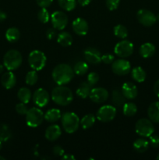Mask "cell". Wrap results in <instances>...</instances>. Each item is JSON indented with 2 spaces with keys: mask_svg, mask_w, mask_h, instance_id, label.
<instances>
[{
  "mask_svg": "<svg viewBox=\"0 0 159 160\" xmlns=\"http://www.w3.org/2000/svg\"><path fill=\"white\" fill-rule=\"evenodd\" d=\"M51 76L58 85H65L72 81L74 71L69 64L61 63L53 69Z\"/></svg>",
  "mask_w": 159,
  "mask_h": 160,
  "instance_id": "1",
  "label": "cell"
},
{
  "mask_svg": "<svg viewBox=\"0 0 159 160\" xmlns=\"http://www.w3.org/2000/svg\"><path fill=\"white\" fill-rule=\"evenodd\" d=\"M51 99L59 106H66L73 102V94L69 88L63 85H59L52 89Z\"/></svg>",
  "mask_w": 159,
  "mask_h": 160,
  "instance_id": "2",
  "label": "cell"
},
{
  "mask_svg": "<svg viewBox=\"0 0 159 160\" xmlns=\"http://www.w3.org/2000/svg\"><path fill=\"white\" fill-rule=\"evenodd\" d=\"M23 57L21 53L16 49L9 50L3 57V65L8 70H15L21 66Z\"/></svg>",
  "mask_w": 159,
  "mask_h": 160,
  "instance_id": "3",
  "label": "cell"
},
{
  "mask_svg": "<svg viewBox=\"0 0 159 160\" xmlns=\"http://www.w3.org/2000/svg\"><path fill=\"white\" fill-rule=\"evenodd\" d=\"M61 121H62V126L64 131L68 134H73L76 132L79 128L80 120L76 113L67 112L61 117Z\"/></svg>",
  "mask_w": 159,
  "mask_h": 160,
  "instance_id": "4",
  "label": "cell"
},
{
  "mask_svg": "<svg viewBox=\"0 0 159 160\" xmlns=\"http://www.w3.org/2000/svg\"><path fill=\"white\" fill-rule=\"evenodd\" d=\"M47 62L46 56L40 50H34L28 56V63L32 70L40 71L45 67Z\"/></svg>",
  "mask_w": 159,
  "mask_h": 160,
  "instance_id": "5",
  "label": "cell"
},
{
  "mask_svg": "<svg viewBox=\"0 0 159 160\" xmlns=\"http://www.w3.org/2000/svg\"><path fill=\"white\" fill-rule=\"evenodd\" d=\"M26 123L30 128H37L43 123L45 114L39 108L32 107L28 109L26 115Z\"/></svg>",
  "mask_w": 159,
  "mask_h": 160,
  "instance_id": "6",
  "label": "cell"
},
{
  "mask_svg": "<svg viewBox=\"0 0 159 160\" xmlns=\"http://www.w3.org/2000/svg\"><path fill=\"white\" fill-rule=\"evenodd\" d=\"M135 131L138 135L143 138H149L154 132V127L152 121L147 118L137 120L135 125Z\"/></svg>",
  "mask_w": 159,
  "mask_h": 160,
  "instance_id": "7",
  "label": "cell"
},
{
  "mask_svg": "<svg viewBox=\"0 0 159 160\" xmlns=\"http://www.w3.org/2000/svg\"><path fill=\"white\" fill-rule=\"evenodd\" d=\"M116 108L111 105L103 106L97 112V119L102 123H108L114 120L116 116Z\"/></svg>",
  "mask_w": 159,
  "mask_h": 160,
  "instance_id": "8",
  "label": "cell"
},
{
  "mask_svg": "<svg viewBox=\"0 0 159 160\" xmlns=\"http://www.w3.org/2000/svg\"><path fill=\"white\" fill-rule=\"evenodd\" d=\"M133 44L128 40L118 42L114 48V52L121 58H127L133 52Z\"/></svg>",
  "mask_w": 159,
  "mask_h": 160,
  "instance_id": "9",
  "label": "cell"
},
{
  "mask_svg": "<svg viewBox=\"0 0 159 160\" xmlns=\"http://www.w3.org/2000/svg\"><path fill=\"white\" fill-rule=\"evenodd\" d=\"M137 20L140 24L145 27H151L157 21V17L151 11L148 9H141L137 13Z\"/></svg>",
  "mask_w": 159,
  "mask_h": 160,
  "instance_id": "10",
  "label": "cell"
},
{
  "mask_svg": "<svg viewBox=\"0 0 159 160\" xmlns=\"http://www.w3.org/2000/svg\"><path fill=\"white\" fill-rule=\"evenodd\" d=\"M131 64L128 60L119 59L114 60L112 63V70L115 74L118 76H125L130 72Z\"/></svg>",
  "mask_w": 159,
  "mask_h": 160,
  "instance_id": "11",
  "label": "cell"
},
{
  "mask_svg": "<svg viewBox=\"0 0 159 160\" xmlns=\"http://www.w3.org/2000/svg\"><path fill=\"white\" fill-rule=\"evenodd\" d=\"M51 21L55 29L62 31L68 24V17L62 11H55L51 14Z\"/></svg>",
  "mask_w": 159,
  "mask_h": 160,
  "instance_id": "12",
  "label": "cell"
},
{
  "mask_svg": "<svg viewBox=\"0 0 159 160\" xmlns=\"http://www.w3.org/2000/svg\"><path fill=\"white\" fill-rule=\"evenodd\" d=\"M33 101L34 103L38 107H45L48 104L50 100V95L48 92L44 88H38L33 94Z\"/></svg>",
  "mask_w": 159,
  "mask_h": 160,
  "instance_id": "13",
  "label": "cell"
},
{
  "mask_svg": "<svg viewBox=\"0 0 159 160\" xmlns=\"http://www.w3.org/2000/svg\"><path fill=\"white\" fill-rule=\"evenodd\" d=\"M109 93L107 89L104 88H94L91 89L89 98L95 103L104 102L108 98Z\"/></svg>",
  "mask_w": 159,
  "mask_h": 160,
  "instance_id": "14",
  "label": "cell"
},
{
  "mask_svg": "<svg viewBox=\"0 0 159 160\" xmlns=\"http://www.w3.org/2000/svg\"><path fill=\"white\" fill-rule=\"evenodd\" d=\"M73 30L76 34L79 36H84L88 33L89 25L87 20L82 17L76 18L72 23Z\"/></svg>",
  "mask_w": 159,
  "mask_h": 160,
  "instance_id": "15",
  "label": "cell"
},
{
  "mask_svg": "<svg viewBox=\"0 0 159 160\" xmlns=\"http://www.w3.org/2000/svg\"><path fill=\"white\" fill-rule=\"evenodd\" d=\"M84 56L87 62L91 64H98L101 62V53L95 48H86L84 51Z\"/></svg>",
  "mask_w": 159,
  "mask_h": 160,
  "instance_id": "16",
  "label": "cell"
},
{
  "mask_svg": "<svg viewBox=\"0 0 159 160\" xmlns=\"http://www.w3.org/2000/svg\"><path fill=\"white\" fill-rule=\"evenodd\" d=\"M122 93L126 99H134L137 98L138 90L137 87L132 82H126L122 87Z\"/></svg>",
  "mask_w": 159,
  "mask_h": 160,
  "instance_id": "17",
  "label": "cell"
},
{
  "mask_svg": "<svg viewBox=\"0 0 159 160\" xmlns=\"http://www.w3.org/2000/svg\"><path fill=\"white\" fill-rule=\"evenodd\" d=\"M2 85L6 89H11L14 88L17 84V78L16 75L12 71L6 72L2 74L1 78Z\"/></svg>",
  "mask_w": 159,
  "mask_h": 160,
  "instance_id": "18",
  "label": "cell"
},
{
  "mask_svg": "<svg viewBox=\"0 0 159 160\" xmlns=\"http://www.w3.org/2000/svg\"><path fill=\"white\" fill-rule=\"evenodd\" d=\"M62 134V131L59 125L52 124L50 125L45 131V138L49 142H54L57 140Z\"/></svg>",
  "mask_w": 159,
  "mask_h": 160,
  "instance_id": "19",
  "label": "cell"
},
{
  "mask_svg": "<svg viewBox=\"0 0 159 160\" xmlns=\"http://www.w3.org/2000/svg\"><path fill=\"white\" fill-rule=\"evenodd\" d=\"M147 115L151 121L159 123V102H154L150 105L147 109Z\"/></svg>",
  "mask_w": 159,
  "mask_h": 160,
  "instance_id": "20",
  "label": "cell"
},
{
  "mask_svg": "<svg viewBox=\"0 0 159 160\" xmlns=\"http://www.w3.org/2000/svg\"><path fill=\"white\" fill-rule=\"evenodd\" d=\"M139 52L143 58H150L155 53V46L152 43L146 42L140 46Z\"/></svg>",
  "mask_w": 159,
  "mask_h": 160,
  "instance_id": "21",
  "label": "cell"
},
{
  "mask_svg": "<svg viewBox=\"0 0 159 160\" xmlns=\"http://www.w3.org/2000/svg\"><path fill=\"white\" fill-rule=\"evenodd\" d=\"M57 42L61 46L69 47L73 44V38L71 34L66 31H62L57 35Z\"/></svg>",
  "mask_w": 159,
  "mask_h": 160,
  "instance_id": "22",
  "label": "cell"
},
{
  "mask_svg": "<svg viewBox=\"0 0 159 160\" xmlns=\"http://www.w3.org/2000/svg\"><path fill=\"white\" fill-rule=\"evenodd\" d=\"M92 86L89 84L87 81H84V82L81 83L79 85V87L76 89V95L80 97V98H87L90 95V92H91Z\"/></svg>",
  "mask_w": 159,
  "mask_h": 160,
  "instance_id": "23",
  "label": "cell"
},
{
  "mask_svg": "<svg viewBox=\"0 0 159 160\" xmlns=\"http://www.w3.org/2000/svg\"><path fill=\"white\" fill-rule=\"evenodd\" d=\"M61 111L59 109H50L45 112V120L49 123H55L57 122L59 119H61Z\"/></svg>",
  "mask_w": 159,
  "mask_h": 160,
  "instance_id": "24",
  "label": "cell"
},
{
  "mask_svg": "<svg viewBox=\"0 0 159 160\" xmlns=\"http://www.w3.org/2000/svg\"><path fill=\"white\" fill-rule=\"evenodd\" d=\"M131 76L132 78L138 83H142L146 79V72L142 67H136L131 71Z\"/></svg>",
  "mask_w": 159,
  "mask_h": 160,
  "instance_id": "25",
  "label": "cell"
},
{
  "mask_svg": "<svg viewBox=\"0 0 159 160\" xmlns=\"http://www.w3.org/2000/svg\"><path fill=\"white\" fill-rule=\"evenodd\" d=\"M149 142L147 141L146 139L143 138H138L133 142V148L135 151H137L139 153L145 152L149 148Z\"/></svg>",
  "mask_w": 159,
  "mask_h": 160,
  "instance_id": "26",
  "label": "cell"
},
{
  "mask_svg": "<svg viewBox=\"0 0 159 160\" xmlns=\"http://www.w3.org/2000/svg\"><path fill=\"white\" fill-rule=\"evenodd\" d=\"M20 38V32L18 28H9L6 31V40L11 43L17 42Z\"/></svg>",
  "mask_w": 159,
  "mask_h": 160,
  "instance_id": "27",
  "label": "cell"
},
{
  "mask_svg": "<svg viewBox=\"0 0 159 160\" xmlns=\"http://www.w3.org/2000/svg\"><path fill=\"white\" fill-rule=\"evenodd\" d=\"M17 97H18L19 100L21 102L27 104L31 101V98H32V95H31V92L29 88L23 87L21 88H20V90L18 91Z\"/></svg>",
  "mask_w": 159,
  "mask_h": 160,
  "instance_id": "28",
  "label": "cell"
},
{
  "mask_svg": "<svg viewBox=\"0 0 159 160\" xmlns=\"http://www.w3.org/2000/svg\"><path fill=\"white\" fill-rule=\"evenodd\" d=\"M112 103L117 107L123 106L126 102V98L123 94L118 90H115L112 93Z\"/></svg>",
  "mask_w": 159,
  "mask_h": 160,
  "instance_id": "29",
  "label": "cell"
},
{
  "mask_svg": "<svg viewBox=\"0 0 159 160\" xmlns=\"http://www.w3.org/2000/svg\"><path fill=\"white\" fill-rule=\"evenodd\" d=\"M95 120H96V119H95L94 115L89 113L83 117V118L80 121V124L81 125L83 129L87 130L91 128L94 124Z\"/></svg>",
  "mask_w": 159,
  "mask_h": 160,
  "instance_id": "30",
  "label": "cell"
},
{
  "mask_svg": "<svg viewBox=\"0 0 159 160\" xmlns=\"http://www.w3.org/2000/svg\"><path fill=\"white\" fill-rule=\"evenodd\" d=\"M137 112V106L133 102H125L123 106V112L126 117H133Z\"/></svg>",
  "mask_w": 159,
  "mask_h": 160,
  "instance_id": "31",
  "label": "cell"
},
{
  "mask_svg": "<svg viewBox=\"0 0 159 160\" xmlns=\"http://www.w3.org/2000/svg\"><path fill=\"white\" fill-rule=\"evenodd\" d=\"M88 64L84 61H80L77 62L73 67V71L76 74L80 75V76H83V75L86 74L88 71Z\"/></svg>",
  "mask_w": 159,
  "mask_h": 160,
  "instance_id": "32",
  "label": "cell"
},
{
  "mask_svg": "<svg viewBox=\"0 0 159 160\" xmlns=\"http://www.w3.org/2000/svg\"><path fill=\"white\" fill-rule=\"evenodd\" d=\"M76 0H58L59 6L67 12L73 10L76 6Z\"/></svg>",
  "mask_w": 159,
  "mask_h": 160,
  "instance_id": "33",
  "label": "cell"
},
{
  "mask_svg": "<svg viewBox=\"0 0 159 160\" xmlns=\"http://www.w3.org/2000/svg\"><path fill=\"white\" fill-rule=\"evenodd\" d=\"M113 33L115 36H116L118 38L124 39L128 36L127 28L123 24H118L114 27Z\"/></svg>",
  "mask_w": 159,
  "mask_h": 160,
  "instance_id": "34",
  "label": "cell"
},
{
  "mask_svg": "<svg viewBox=\"0 0 159 160\" xmlns=\"http://www.w3.org/2000/svg\"><path fill=\"white\" fill-rule=\"evenodd\" d=\"M37 80H38V75H37V71L34 70L28 72L25 77L26 84L30 86L34 85L37 82Z\"/></svg>",
  "mask_w": 159,
  "mask_h": 160,
  "instance_id": "35",
  "label": "cell"
},
{
  "mask_svg": "<svg viewBox=\"0 0 159 160\" xmlns=\"http://www.w3.org/2000/svg\"><path fill=\"white\" fill-rule=\"evenodd\" d=\"M51 16H50L49 12L47 10L46 8H41L40 10L37 12V19L39 21L43 23H46L49 21Z\"/></svg>",
  "mask_w": 159,
  "mask_h": 160,
  "instance_id": "36",
  "label": "cell"
},
{
  "mask_svg": "<svg viewBox=\"0 0 159 160\" xmlns=\"http://www.w3.org/2000/svg\"><path fill=\"white\" fill-rule=\"evenodd\" d=\"M98 81H99V75L95 72H91L87 75V82L91 86L98 84Z\"/></svg>",
  "mask_w": 159,
  "mask_h": 160,
  "instance_id": "37",
  "label": "cell"
},
{
  "mask_svg": "<svg viewBox=\"0 0 159 160\" xmlns=\"http://www.w3.org/2000/svg\"><path fill=\"white\" fill-rule=\"evenodd\" d=\"M121 0H106L105 4L108 9L111 11L115 10L119 6Z\"/></svg>",
  "mask_w": 159,
  "mask_h": 160,
  "instance_id": "38",
  "label": "cell"
},
{
  "mask_svg": "<svg viewBox=\"0 0 159 160\" xmlns=\"http://www.w3.org/2000/svg\"><path fill=\"white\" fill-rule=\"evenodd\" d=\"M15 109L17 113L20 114V115H26L28 111L26 105L25 103L21 102L20 103H18V104H17Z\"/></svg>",
  "mask_w": 159,
  "mask_h": 160,
  "instance_id": "39",
  "label": "cell"
},
{
  "mask_svg": "<svg viewBox=\"0 0 159 160\" xmlns=\"http://www.w3.org/2000/svg\"><path fill=\"white\" fill-rule=\"evenodd\" d=\"M149 144L151 145V147L154 148H157L159 147V136L157 134H152L150 136Z\"/></svg>",
  "mask_w": 159,
  "mask_h": 160,
  "instance_id": "40",
  "label": "cell"
},
{
  "mask_svg": "<svg viewBox=\"0 0 159 160\" xmlns=\"http://www.w3.org/2000/svg\"><path fill=\"white\" fill-rule=\"evenodd\" d=\"M115 60V57L112 54L106 53L104 55H101V62L105 64H112Z\"/></svg>",
  "mask_w": 159,
  "mask_h": 160,
  "instance_id": "41",
  "label": "cell"
},
{
  "mask_svg": "<svg viewBox=\"0 0 159 160\" xmlns=\"http://www.w3.org/2000/svg\"><path fill=\"white\" fill-rule=\"evenodd\" d=\"M52 152L55 156H59V157H62L65 154V151L60 145H55V146L53 147Z\"/></svg>",
  "mask_w": 159,
  "mask_h": 160,
  "instance_id": "42",
  "label": "cell"
},
{
  "mask_svg": "<svg viewBox=\"0 0 159 160\" xmlns=\"http://www.w3.org/2000/svg\"><path fill=\"white\" fill-rule=\"evenodd\" d=\"M57 35L58 34L54 28H49V29L46 31V37L48 40H53V39H55L57 37Z\"/></svg>",
  "mask_w": 159,
  "mask_h": 160,
  "instance_id": "43",
  "label": "cell"
},
{
  "mask_svg": "<svg viewBox=\"0 0 159 160\" xmlns=\"http://www.w3.org/2000/svg\"><path fill=\"white\" fill-rule=\"evenodd\" d=\"M53 0H36V2L41 8H47L52 3Z\"/></svg>",
  "mask_w": 159,
  "mask_h": 160,
  "instance_id": "44",
  "label": "cell"
},
{
  "mask_svg": "<svg viewBox=\"0 0 159 160\" xmlns=\"http://www.w3.org/2000/svg\"><path fill=\"white\" fill-rule=\"evenodd\" d=\"M154 92L155 93L156 96L157 98H159V79L154 83Z\"/></svg>",
  "mask_w": 159,
  "mask_h": 160,
  "instance_id": "45",
  "label": "cell"
},
{
  "mask_svg": "<svg viewBox=\"0 0 159 160\" xmlns=\"http://www.w3.org/2000/svg\"><path fill=\"white\" fill-rule=\"evenodd\" d=\"M61 158H62V159H65V160H66V159L67 160H75L76 159L75 156L72 154H64Z\"/></svg>",
  "mask_w": 159,
  "mask_h": 160,
  "instance_id": "46",
  "label": "cell"
},
{
  "mask_svg": "<svg viewBox=\"0 0 159 160\" xmlns=\"http://www.w3.org/2000/svg\"><path fill=\"white\" fill-rule=\"evenodd\" d=\"M92 0H77V2L81 6H88Z\"/></svg>",
  "mask_w": 159,
  "mask_h": 160,
  "instance_id": "47",
  "label": "cell"
},
{
  "mask_svg": "<svg viewBox=\"0 0 159 160\" xmlns=\"http://www.w3.org/2000/svg\"><path fill=\"white\" fill-rule=\"evenodd\" d=\"M6 17H7V15H6V12H3V11H2V10H0V23L2 21H4V20L6 19Z\"/></svg>",
  "mask_w": 159,
  "mask_h": 160,
  "instance_id": "48",
  "label": "cell"
},
{
  "mask_svg": "<svg viewBox=\"0 0 159 160\" xmlns=\"http://www.w3.org/2000/svg\"><path fill=\"white\" fill-rule=\"evenodd\" d=\"M3 70H4V65H2V64H0V73H2Z\"/></svg>",
  "mask_w": 159,
  "mask_h": 160,
  "instance_id": "49",
  "label": "cell"
},
{
  "mask_svg": "<svg viewBox=\"0 0 159 160\" xmlns=\"http://www.w3.org/2000/svg\"><path fill=\"white\" fill-rule=\"evenodd\" d=\"M6 159H5L4 157H2V156H0V160H5Z\"/></svg>",
  "mask_w": 159,
  "mask_h": 160,
  "instance_id": "50",
  "label": "cell"
},
{
  "mask_svg": "<svg viewBox=\"0 0 159 160\" xmlns=\"http://www.w3.org/2000/svg\"><path fill=\"white\" fill-rule=\"evenodd\" d=\"M2 142L0 141V150L2 149Z\"/></svg>",
  "mask_w": 159,
  "mask_h": 160,
  "instance_id": "51",
  "label": "cell"
},
{
  "mask_svg": "<svg viewBox=\"0 0 159 160\" xmlns=\"http://www.w3.org/2000/svg\"><path fill=\"white\" fill-rule=\"evenodd\" d=\"M156 17H157V20H158L159 21V13L157 14V16H156Z\"/></svg>",
  "mask_w": 159,
  "mask_h": 160,
  "instance_id": "52",
  "label": "cell"
},
{
  "mask_svg": "<svg viewBox=\"0 0 159 160\" xmlns=\"http://www.w3.org/2000/svg\"><path fill=\"white\" fill-rule=\"evenodd\" d=\"M156 159H157V160H159V154L157 155V157H156Z\"/></svg>",
  "mask_w": 159,
  "mask_h": 160,
  "instance_id": "53",
  "label": "cell"
}]
</instances>
